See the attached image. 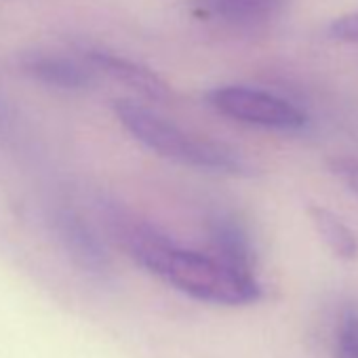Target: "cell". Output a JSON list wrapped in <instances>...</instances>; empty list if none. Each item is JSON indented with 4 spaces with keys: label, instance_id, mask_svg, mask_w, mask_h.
Wrapping results in <instances>:
<instances>
[{
    "label": "cell",
    "instance_id": "1",
    "mask_svg": "<svg viewBox=\"0 0 358 358\" xmlns=\"http://www.w3.org/2000/svg\"><path fill=\"white\" fill-rule=\"evenodd\" d=\"M106 228L141 268L199 301L249 306L262 299L264 291L253 272L234 268L213 253H199L175 245L124 207L108 213Z\"/></svg>",
    "mask_w": 358,
    "mask_h": 358
},
{
    "label": "cell",
    "instance_id": "2",
    "mask_svg": "<svg viewBox=\"0 0 358 358\" xmlns=\"http://www.w3.org/2000/svg\"><path fill=\"white\" fill-rule=\"evenodd\" d=\"M114 114L118 122L148 150L156 152L162 158L182 162L186 166L226 173V175H251V162L226 143H217L207 137H196L175 122L162 118L154 110L131 101H114Z\"/></svg>",
    "mask_w": 358,
    "mask_h": 358
},
{
    "label": "cell",
    "instance_id": "3",
    "mask_svg": "<svg viewBox=\"0 0 358 358\" xmlns=\"http://www.w3.org/2000/svg\"><path fill=\"white\" fill-rule=\"evenodd\" d=\"M207 103L222 116L232 118L236 122L276 129V131H297L301 129L308 118L306 114L293 106L289 99H282L274 93L243 87V85H228L211 89L205 95Z\"/></svg>",
    "mask_w": 358,
    "mask_h": 358
},
{
    "label": "cell",
    "instance_id": "4",
    "mask_svg": "<svg viewBox=\"0 0 358 358\" xmlns=\"http://www.w3.org/2000/svg\"><path fill=\"white\" fill-rule=\"evenodd\" d=\"M49 226L57 236L62 249L85 274L97 278H106L110 274L112 262L106 251V245L78 211L66 205H55L49 211Z\"/></svg>",
    "mask_w": 358,
    "mask_h": 358
},
{
    "label": "cell",
    "instance_id": "5",
    "mask_svg": "<svg viewBox=\"0 0 358 358\" xmlns=\"http://www.w3.org/2000/svg\"><path fill=\"white\" fill-rule=\"evenodd\" d=\"M80 55L85 64H89L93 70L103 72L112 80L124 85L127 89L139 93L150 101H166L171 97L169 85L143 64L99 47H80Z\"/></svg>",
    "mask_w": 358,
    "mask_h": 358
},
{
    "label": "cell",
    "instance_id": "6",
    "mask_svg": "<svg viewBox=\"0 0 358 358\" xmlns=\"http://www.w3.org/2000/svg\"><path fill=\"white\" fill-rule=\"evenodd\" d=\"M17 64L34 83L59 91H87L95 83V70L89 64L59 53L26 51L17 57Z\"/></svg>",
    "mask_w": 358,
    "mask_h": 358
},
{
    "label": "cell",
    "instance_id": "7",
    "mask_svg": "<svg viewBox=\"0 0 358 358\" xmlns=\"http://www.w3.org/2000/svg\"><path fill=\"white\" fill-rule=\"evenodd\" d=\"M207 234L215 257H220L222 262L234 268L253 272L255 249L245 224L236 215L228 211L211 213L207 220Z\"/></svg>",
    "mask_w": 358,
    "mask_h": 358
},
{
    "label": "cell",
    "instance_id": "8",
    "mask_svg": "<svg viewBox=\"0 0 358 358\" xmlns=\"http://www.w3.org/2000/svg\"><path fill=\"white\" fill-rule=\"evenodd\" d=\"M203 11L234 28H253L278 15L285 0H199Z\"/></svg>",
    "mask_w": 358,
    "mask_h": 358
},
{
    "label": "cell",
    "instance_id": "9",
    "mask_svg": "<svg viewBox=\"0 0 358 358\" xmlns=\"http://www.w3.org/2000/svg\"><path fill=\"white\" fill-rule=\"evenodd\" d=\"M310 222L320 236L322 245L339 259L352 262L358 257V236L356 232L333 211L320 207V205H310L308 207Z\"/></svg>",
    "mask_w": 358,
    "mask_h": 358
},
{
    "label": "cell",
    "instance_id": "10",
    "mask_svg": "<svg viewBox=\"0 0 358 358\" xmlns=\"http://www.w3.org/2000/svg\"><path fill=\"white\" fill-rule=\"evenodd\" d=\"M335 358H358V314L348 312L341 318L335 341Z\"/></svg>",
    "mask_w": 358,
    "mask_h": 358
},
{
    "label": "cell",
    "instance_id": "11",
    "mask_svg": "<svg viewBox=\"0 0 358 358\" xmlns=\"http://www.w3.org/2000/svg\"><path fill=\"white\" fill-rule=\"evenodd\" d=\"M327 166H329L331 175L337 177V182H341L358 199V158L335 156V158L327 160Z\"/></svg>",
    "mask_w": 358,
    "mask_h": 358
},
{
    "label": "cell",
    "instance_id": "12",
    "mask_svg": "<svg viewBox=\"0 0 358 358\" xmlns=\"http://www.w3.org/2000/svg\"><path fill=\"white\" fill-rule=\"evenodd\" d=\"M327 34L335 43L358 45V11L333 20L327 28Z\"/></svg>",
    "mask_w": 358,
    "mask_h": 358
},
{
    "label": "cell",
    "instance_id": "13",
    "mask_svg": "<svg viewBox=\"0 0 358 358\" xmlns=\"http://www.w3.org/2000/svg\"><path fill=\"white\" fill-rule=\"evenodd\" d=\"M0 118H5V103L0 101Z\"/></svg>",
    "mask_w": 358,
    "mask_h": 358
}]
</instances>
